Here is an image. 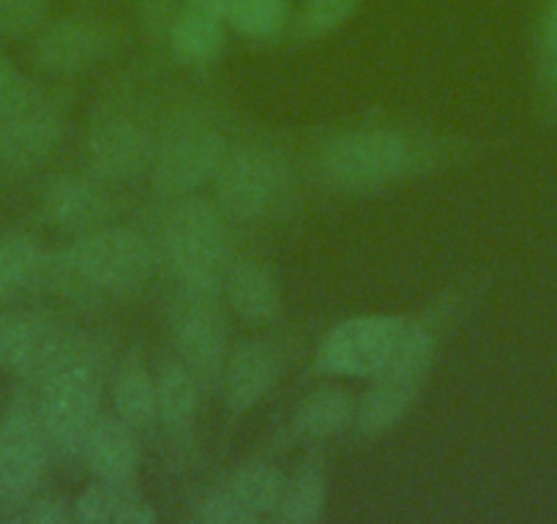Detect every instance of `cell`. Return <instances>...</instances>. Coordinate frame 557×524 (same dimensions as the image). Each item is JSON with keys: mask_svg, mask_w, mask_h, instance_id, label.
<instances>
[{"mask_svg": "<svg viewBox=\"0 0 557 524\" xmlns=\"http://www.w3.org/2000/svg\"><path fill=\"white\" fill-rule=\"evenodd\" d=\"M36 383H39L36 415L50 442V451L63 457H83L85 440L101 419V383L94 350L72 336L58 361Z\"/></svg>", "mask_w": 557, "mask_h": 524, "instance_id": "6da1fadb", "label": "cell"}, {"mask_svg": "<svg viewBox=\"0 0 557 524\" xmlns=\"http://www.w3.org/2000/svg\"><path fill=\"white\" fill-rule=\"evenodd\" d=\"M164 257L184 290H222L233 262H230L227 229L216 208L191 197L178 202L164 227Z\"/></svg>", "mask_w": 557, "mask_h": 524, "instance_id": "7a4b0ae2", "label": "cell"}, {"mask_svg": "<svg viewBox=\"0 0 557 524\" xmlns=\"http://www.w3.org/2000/svg\"><path fill=\"white\" fill-rule=\"evenodd\" d=\"M63 282L74 290L123 292L137 287L153 269V251L143 235L110 227L88 233L58 257Z\"/></svg>", "mask_w": 557, "mask_h": 524, "instance_id": "3957f363", "label": "cell"}, {"mask_svg": "<svg viewBox=\"0 0 557 524\" xmlns=\"http://www.w3.org/2000/svg\"><path fill=\"white\" fill-rule=\"evenodd\" d=\"M432 355H435V334L421 323H407L388 366L374 374L369 390L356 402L352 424L358 426V432L380 435L407 413L418 388L426 379Z\"/></svg>", "mask_w": 557, "mask_h": 524, "instance_id": "277c9868", "label": "cell"}, {"mask_svg": "<svg viewBox=\"0 0 557 524\" xmlns=\"http://www.w3.org/2000/svg\"><path fill=\"white\" fill-rule=\"evenodd\" d=\"M410 142L399 132L367 128L336 137L323 151L325 178L339 189L367 191L385 186L410 164Z\"/></svg>", "mask_w": 557, "mask_h": 524, "instance_id": "5b68a950", "label": "cell"}, {"mask_svg": "<svg viewBox=\"0 0 557 524\" xmlns=\"http://www.w3.org/2000/svg\"><path fill=\"white\" fill-rule=\"evenodd\" d=\"M407 328L405 317L363 314L329 330L318 350V369L342 377H369L383 372Z\"/></svg>", "mask_w": 557, "mask_h": 524, "instance_id": "8992f818", "label": "cell"}, {"mask_svg": "<svg viewBox=\"0 0 557 524\" xmlns=\"http://www.w3.org/2000/svg\"><path fill=\"white\" fill-rule=\"evenodd\" d=\"M173 345L200 388L222 379L227 361V323L219 309V292L184 290L173 309Z\"/></svg>", "mask_w": 557, "mask_h": 524, "instance_id": "52a82bcc", "label": "cell"}, {"mask_svg": "<svg viewBox=\"0 0 557 524\" xmlns=\"http://www.w3.org/2000/svg\"><path fill=\"white\" fill-rule=\"evenodd\" d=\"M50 442L39 424L36 408L12 404L0 421V502L20 506L45 475Z\"/></svg>", "mask_w": 557, "mask_h": 524, "instance_id": "ba28073f", "label": "cell"}, {"mask_svg": "<svg viewBox=\"0 0 557 524\" xmlns=\"http://www.w3.org/2000/svg\"><path fill=\"white\" fill-rule=\"evenodd\" d=\"M285 191L282 162L260 148L227 153L216 175V202L227 216L251 222L271 211Z\"/></svg>", "mask_w": 557, "mask_h": 524, "instance_id": "9c48e42d", "label": "cell"}, {"mask_svg": "<svg viewBox=\"0 0 557 524\" xmlns=\"http://www.w3.org/2000/svg\"><path fill=\"white\" fill-rule=\"evenodd\" d=\"M227 153V142L213 128H181L159 148L153 180L168 195H189L208 180H216Z\"/></svg>", "mask_w": 557, "mask_h": 524, "instance_id": "30bf717a", "label": "cell"}, {"mask_svg": "<svg viewBox=\"0 0 557 524\" xmlns=\"http://www.w3.org/2000/svg\"><path fill=\"white\" fill-rule=\"evenodd\" d=\"M72 336L63 334L52 320L34 312L0 314V369L20 377L39 379Z\"/></svg>", "mask_w": 557, "mask_h": 524, "instance_id": "8fae6325", "label": "cell"}, {"mask_svg": "<svg viewBox=\"0 0 557 524\" xmlns=\"http://www.w3.org/2000/svg\"><path fill=\"white\" fill-rule=\"evenodd\" d=\"M63 135V117L45 93H36L14 112L0 117V162L30 170L45 162Z\"/></svg>", "mask_w": 557, "mask_h": 524, "instance_id": "7c38bea8", "label": "cell"}, {"mask_svg": "<svg viewBox=\"0 0 557 524\" xmlns=\"http://www.w3.org/2000/svg\"><path fill=\"white\" fill-rule=\"evenodd\" d=\"M85 159L96 178L128 180L146 167L148 140L143 128L126 117H107L90 128Z\"/></svg>", "mask_w": 557, "mask_h": 524, "instance_id": "4fadbf2b", "label": "cell"}, {"mask_svg": "<svg viewBox=\"0 0 557 524\" xmlns=\"http://www.w3.org/2000/svg\"><path fill=\"white\" fill-rule=\"evenodd\" d=\"M278 377L276 350L265 341H240L233 352H227V361L222 369V394L224 404L233 415L246 413L255 408L268 390L273 388Z\"/></svg>", "mask_w": 557, "mask_h": 524, "instance_id": "5bb4252c", "label": "cell"}, {"mask_svg": "<svg viewBox=\"0 0 557 524\" xmlns=\"http://www.w3.org/2000/svg\"><path fill=\"white\" fill-rule=\"evenodd\" d=\"M107 47L101 25L85 20H61L41 30L36 63L50 74H77L94 66Z\"/></svg>", "mask_w": 557, "mask_h": 524, "instance_id": "9a60e30c", "label": "cell"}, {"mask_svg": "<svg viewBox=\"0 0 557 524\" xmlns=\"http://www.w3.org/2000/svg\"><path fill=\"white\" fill-rule=\"evenodd\" d=\"M83 459L96 481L112 486H132L137 478L139 448L134 429L117 415H101L85 440Z\"/></svg>", "mask_w": 557, "mask_h": 524, "instance_id": "2e32d148", "label": "cell"}, {"mask_svg": "<svg viewBox=\"0 0 557 524\" xmlns=\"http://www.w3.org/2000/svg\"><path fill=\"white\" fill-rule=\"evenodd\" d=\"M47 222L61 229L74 233H88L99 227L107 216V195H101L99 186L79 175H58L45 186L41 195Z\"/></svg>", "mask_w": 557, "mask_h": 524, "instance_id": "e0dca14e", "label": "cell"}, {"mask_svg": "<svg viewBox=\"0 0 557 524\" xmlns=\"http://www.w3.org/2000/svg\"><path fill=\"white\" fill-rule=\"evenodd\" d=\"M224 296H227L230 307L235 309L240 320L246 323H268L282 309V292H278V282L273 279L271 271L255 260L233 262L227 269L222 285Z\"/></svg>", "mask_w": 557, "mask_h": 524, "instance_id": "ac0fdd59", "label": "cell"}, {"mask_svg": "<svg viewBox=\"0 0 557 524\" xmlns=\"http://www.w3.org/2000/svg\"><path fill=\"white\" fill-rule=\"evenodd\" d=\"M153 383H157V415L164 432L173 440H186L200 404V383L181 361H164Z\"/></svg>", "mask_w": 557, "mask_h": 524, "instance_id": "d6986e66", "label": "cell"}, {"mask_svg": "<svg viewBox=\"0 0 557 524\" xmlns=\"http://www.w3.org/2000/svg\"><path fill=\"white\" fill-rule=\"evenodd\" d=\"M224 30L222 17L189 7L170 25V50L175 61L186 66H206L222 52Z\"/></svg>", "mask_w": 557, "mask_h": 524, "instance_id": "ffe728a7", "label": "cell"}, {"mask_svg": "<svg viewBox=\"0 0 557 524\" xmlns=\"http://www.w3.org/2000/svg\"><path fill=\"white\" fill-rule=\"evenodd\" d=\"M356 399L345 388H320L298 404L293 415V435L298 440H325L352 424Z\"/></svg>", "mask_w": 557, "mask_h": 524, "instance_id": "44dd1931", "label": "cell"}, {"mask_svg": "<svg viewBox=\"0 0 557 524\" xmlns=\"http://www.w3.org/2000/svg\"><path fill=\"white\" fill-rule=\"evenodd\" d=\"M112 404H115V415L123 424L132 426L134 432L146 429L157 415V383L146 366L139 363H126L121 372L112 379Z\"/></svg>", "mask_w": 557, "mask_h": 524, "instance_id": "7402d4cb", "label": "cell"}, {"mask_svg": "<svg viewBox=\"0 0 557 524\" xmlns=\"http://www.w3.org/2000/svg\"><path fill=\"white\" fill-rule=\"evenodd\" d=\"M325 497H329V484L320 464L307 462L285 481V491L278 500L273 516L285 524H314L323 516Z\"/></svg>", "mask_w": 557, "mask_h": 524, "instance_id": "603a6c76", "label": "cell"}, {"mask_svg": "<svg viewBox=\"0 0 557 524\" xmlns=\"http://www.w3.org/2000/svg\"><path fill=\"white\" fill-rule=\"evenodd\" d=\"M285 475L278 473L271 462H246L230 475L227 486L240 506L251 513L255 519L265 516V513L276 511L282 491H285Z\"/></svg>", "mask_w": 557, "mask_h": 524, "instance_id": "cb8c5ba5", "label": "cell"}, {"mask_svg": "<svg viewBox=\"0 0 557 524\" xmlns=\"http://www.w3.org/2000/svg\"><path fill=\"white\" fill-rule=\"evenodd\" d=\"M41 265L45 254L30 235H0V301L28 285Z\"/></svg>", "mask_w": 557, "mask_h": 524, "instance_id": "d4e9b609", "label": "cell"}, {"mask_svg": "<svg viewBox=\"0 0 557 524\" xmlns=\"http://www.w3.org/2000/svg\"><path fill=\"white\" fill-rule=\"evenodd\" d=\"M287 12V0H227L222 20H227L238 34L265 39L285 25Z\"/></svg>", "mask_w": 557, "mask_h": 524, "instance_id": "484cf974", "label": "cell"}, {"mask_svg": "<svg viewBox=\"0 0 557 524\" xmlns=\"http://www.w3.org/2000/svg\"><path fill=\"white\" fill-rule=\"evenodd\" d=\"M134 497L132 486H112L104 481H94L74 502V519L83 524L121 522L123 508Z\"/></svg>", "mask_w": 557, "mask_h": 524, "instance_id": "4316f807", "label": "cell"}, {"mask_svg": "<svg viewBox=\"0 0 557 524\" xmlns=\"http://www.w3.org/2000/svg\"><path fill=\"white\" fill-rule=\"evenodd\" d=\"M361 0H307L298 14V30L304 36H323L345 25L356 14Z\"/></svg>", "mask_w": 557, "mask_h": 524, "instance_id": "83f0119b", "label": "cell"}, {"mask_svg": "<svg viewBox=\"0 0 557 524\" xmlns=\"http://www.w3.org/2000/svg\"><path fill=\"white\" fill-rule=\"evenodd\" d=\"M47 0H0V36L20 39L45 25Z\"/></svg>", "mask_w": 557, "mask_h": 524, "instance_id": "f1b7e54d", "label": "cell"}, {"mask_svg": "<svg viewBox=\"0 0 557 524\" xmlns=\"http://www.w3.org/2000/svg\"><path fill=\"white\" fill-rule=\"evenodd\" d=\"M197 519L202 524H249L255 522L249 511L238 502V497L222 486L219 491L208 495L206 500L200 502V511H197Z\"/></svg>", "mask_w": 557, "mask_h": 524, "instance_id": "f546056e", "label": "cell"}, {"mask_svg": "<svg viewBox=\"0 0 557 524\" xmlns=\"http://www.w3.org/2000/svg\"><path fill=\"white\" fill-rule=\"evenodd\" d=\"M36 93H39V88L17 66H12L7 58L0 55V117L23 107Z\"/></svg>", "mask_w": 557, "mask_h": 524, "instance_id": "4dcf8cb0", "label": "cell"}, {"mask_svg": "<svg viewBox=\"0 0 557 524\" xmlns=\"http://www.w3.org/2000/svg\"><path fill=\"white\" fill-rule=\"evenodd\" d=\"M23 511L14 513L17 522L28 524H63L69 519H74V513L66 511L61 500H52V497H28L25 502H20Z\"/></svg>", "mask_w": 557, "mask_h": 524, "instance_id": "1f68e13d", "label": "cell"}, {"mask_svg": "<svg viewBox=\"0 0 557 524\" xmlns=\"http://www.w3.org/2000/svg\"><path fill=\"white\" fill-rule=\"evenodd\" d=\"M157 511H153L151 506H148V502H143V500H137V497H132V500H128V506L123 508V513H121V522L117 524H153L157 522Z\"/></svg>", "mask_w": 557, "mask_h": 524, "instance_id": "d6a6232c", "label": "cell"}, {"mask_svg": "<svg viewBox=\"0 0 557 524\" xmlns=\"http://www.w3.org/2000/svg\"><path fill=\"white\" fill-rule=\"evenodd\" d=\"M189 7L202 9V12H211L216 17H222L224 7H227V0H189Z\"/></svg>", "mask_w": 557, "mask_h": 524, "instance_id": "836d02e7", "label": "cell"}, {"mask_svg": "<svg viewBox=\"0 0 557 524\" xmlns=\"http://www.w3.org/2000/svg\"><path fill=\"white\" fill-rule=\"evenodd\" d=\"M555 83H557V79H555Z\"/></svg>", "mask_w": 557, "mask_h": 524, "instance_id": "e575fe53", "label": "cell"}]
</instances>
